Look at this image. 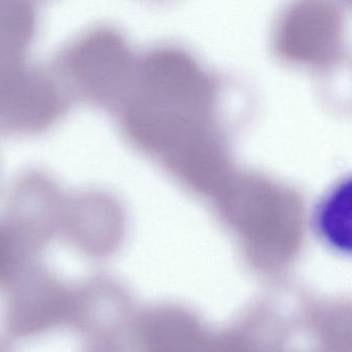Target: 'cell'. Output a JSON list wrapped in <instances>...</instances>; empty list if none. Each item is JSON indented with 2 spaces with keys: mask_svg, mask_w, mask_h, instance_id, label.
I'll list each match as a JSON object with an SVG mask.
<instances>
[{
  "mask_svg": "<svg viewBox=\"0 0 352 352\" xmlns=\"http://www.w3.org/2000/svg\"><path fill=\"white\" fill-rule=\"evenodd\" d=\"M339 16L329 7L300 8L288 16L280 32V49L298 60L329 63L339 47Z\"/></svg>",
  "mask_w": 352,
  "mask_h": 352,
  "instance_id": "1",
  "label": "cell"
},
{
  "mask_svg": "<svg viewBox=\"0 0 352 352\" xmlns=\"http://www.w3.org/2000/svg\"><path fill=\"white\" fill-rule=\"evenodd\" d=\"M349 183L341 184L331 193L320 212L323 234L336 244L343 247L348 240V212H349Z\"/></svg>",
  "mask_w": 352,
  "mask_h": 352,
  "instance_id": "2",
  "label": "cell"
},
{
  "mask_svg": "<svg viewBox=\"0 0 352 352\" xmlns=\"http://www.w3.org/2000/svg\"><path fill=\"white\" fill-rule=\"evenodd\" d=\"M8 261H9V256H8L7 250L3 244L0 243V277L7 269Z\"/></svg>",
  "mask_w": 352,
  "mask_h": 352,
  "instance_id": "3",
  "label": "cell"
}]
</instances>
